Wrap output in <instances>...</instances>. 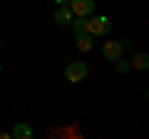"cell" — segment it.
Returning <instances> with one entry per match:
<instances>
[{
    "label": "cell",
    "instance_id": "obj_1",
    "mask_svg": "<svg viewBox=\"0 0 149 139\" xmlns=\"http://www.w3.org/2000/svg\"><path fill=\"white\" fill-rule=\"evenodd\" d=\"M112 30V22L107 15H90L85 17V32L92 38H104L107 32Z\"/></svg>",
    "mask_w": 149,
    "mask_h": 139
},
{
    "label": "cell",
    "instance_id": "obj_4",
    "mask_svg": "<svg viewBox=\"0 0 149 139\" xmlns=\"http://www.w3.org/2000/svg\"><path fill=\"white\" fill-rule=\"evenodd\" d=\"M70 10L74 17H90L95 13V0H70Z\"/></svg>",
    "mask_w": 149,
    "mask_h": 139
},
{
    "label": "cell",
    "instance_id": "obj_10",
    "mask_svg": "<svg viewBox=\"0 0 149 139\" xmlns=\"http://www.w3.org/2000/svg\"><path fill=\"white\" fill-rule=\"evenodd\" d=\"M57 5H70V0H55Z\"/></svg>",
    "mask_w": 149,
    "mask_h": 139
},
{
    "label": "cell",
    "instance_id": "obj_11",
    "mask_svg": "<svg viewBox=\"0 0 149 139\" xmlns=\"http://www.w3.org/2000/svg\"><path fill=\"white\" fill-rule=\"evenodd\" d=\"M0 139H10V134H8V132H0Z\"/></svg>",
    "mask_w": 149,
    "mask_h": 139
},
{
    "label": "cell",
    "instance_id": "obj_8",
    "mask_svg": "<svg viewBox=\"0 0 149 139\" xmlns=\"http://www.w3.org/2000/svg\"><path fill=\"white\" fill-rule=\"evenodd\" d=\"M129 62H132V67H137V70H149V55L147 52H137Z\"/></svg>",
    "mask_w": 149,
    "mask_h": 139
},
{
    "label": "cell",
    "instance_id": "obj_14",
    "mask_svg": "<svg viewBox=\"0 0 149 139\" xmlns=\"http://www.w3.org/2000/svg\"><path fill=\"white\" fill-rule=\"evenodd\" d=\"M0 47H3V42H0Z\"/></svg>",
    "mask_w": 149,
    "mask_h": 139
},
{
    "label": "cell",
    "instance_id": "obj_3",
    "mask_svg": "<svg viewBox=\"0 0 149 139\" xmlns=\"http://www.w3.org/2000/svg\"><path fill=\"white\" fill-rule=\"evenodd\" d=\"M87 65L85 62H70L67 67H65V77H67V82H85L87 77Z\"/></svg>",
    "mask_w": 149,
    "mask_h": 139
},
{
    "label": "cell",
    "instance_id": "obj_5",
    "mask_svg": "<svg viewBox=\"0 0 149 139\" xmlns=\"http://www.w3.org/2000/svg\"><path fill=\"white\" fill-rule=\"evenodd\" d=\"M74 20L72 10H70V5H57V10H55V22L57 25H70V22Z\"/></svg>",
    "mask_w": 149,
    "mask_h": 139
},
{
    "label": "cell",
    "instance_id": "obj_13",
    "mask_svg": "<svg viewBox=\"0 0 149 139\" xmlns=\"http://www.w3.org/2000/svg\"><path fill=\"white\" fill-rule=\"evenodd\" d=\"M147 99H149V92H147Z\"/></svg>",
    "mask_w": 149,
    "mask_h": 139
},
{
    "label": "cell",
    "instance_id": "obj_7",
    "mask_svg": "<svg viewBox=\"0 0 149 139\" xmlns=\"http://www.w3.org/2000/svg\"><path fill=\"white\" fill-rule=\"evenodd\" d=\"M74 45H77V50H80V52H90L95 42H92V35L80 32V35H74Z\"/></svg>",
    "mask_w": 149,
    "mask_h": 139
},
{
    "label": "cell",
    "instance_id": "obj_9",
    "mask_svg": "<svg viewBox=\"0 0 149 139\" xmlns=\"http://www.w3.org/2000/svg\"><path fill=\"white\" fill-rule=\"evenodd\" d=\"M114 70H117L119 75H127L129 70H132V62H129V60H124V57H119V60H114Z\"/></svg>",
    "mask_w": 149,
    "mask_h": 139
},
{
    "label": "cell",
    "instance_id": "obj_6",
    "mask_svg": "<svg viewBox=\"0 0 149 139\" xmlns=\"http://www.w3.org/2000/svg\"><path fill=\"white\" fill-rule=\"evenodd\" d=\"M10 137H13V139H32V127H30L27 122H17L15 127H13Z\"/></svg>",
    "mask_w": 149,
    "mask_h": 139
},
{
    "label": "cell",
    "instance_id": "obj_2",
    "mask_svg": "<svg viewBox=\"0 0 149 139\" xmlns=\"http://www.w3.org/2000/svg\"><path fill=\"white\" fill-rule=\"evenodd\" d=\"M102 57L109 60V62L124 57V45H122V40H107V42L102 45Z\"/></svg>",
    "mask_w": 149,
    "mask_h": 139
},
{
    "label": "cell",
    "instance_id": "obj_12",
    "mask_svg": "<svg viewBox=\"0 0 149 139\" xmlns=\"http://www.w3.org/2000/svg\"><path fill=\"white\" fill-rule=\"evenodd\" d=\"M0 72H3V62H0Z\"/></svg>",
    "mask_w": 149,
    "mask_h": 139
}]
</instances>
